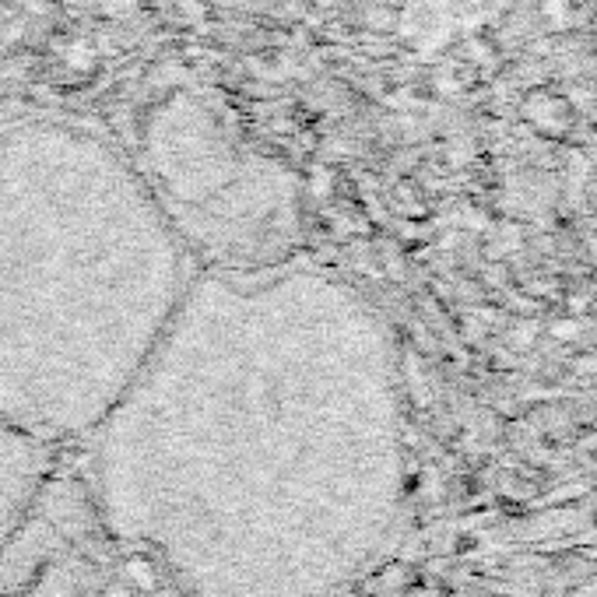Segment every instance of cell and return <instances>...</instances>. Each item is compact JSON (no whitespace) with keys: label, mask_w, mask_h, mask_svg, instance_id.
<instances>
[{"label":"cell","mask_w":597,"mask_h":597,"mask_svg":"<svg viewBox=\"0 0 597 597\" xmlns=\"http://www.w3.org/2000/svg\"><path fill=\"white\" fill-rule=\"evenodd\" d=\"M102 467L211 597H320L401 496L397 348L370 298L303 264L201 267L102 422Z\"/></svg>","instance_id":"obj_1"},{"label":"cell","mask_w":597,"mask_h":597,"mask_svg":"<svg viewBox=\"0 0 597 597\" xmlns=\"http://www.w3.org/2000/svg\"><path fill=\"white\" fill-rule=\"evenodd\" d=\"M201 271L141 162L78 123L0 131V415L102 425Z\"/></svg>","instance_id":"obj_2"},{"label":"cell","mask_w":597,"mask_h":597,"mask_svg":"<svg viewBox=\"0 0 597 597\" xmlns=\"http://www.w3.org/2000/svg\"><path fill=\"white\" fill-rule=\"evenodd\" d=\"M144 176L201 267L292 264L303 204L289 165L257 152L215 105L165 99L148 120Z\"/></svg>","instance_id":"obj_3"},{"label":"cell","mask_w":597,"mask_h":597,"mask_svg":"<svg viewBox=\"0 0 597 597\" xmlns=\"http://www.w3.org/2000/svg\"><path fill=\"white\" fill-rule=\"evenodd\" d=\"M127 573H134L141 587H152V569H148L144 563H131V566H127Z\"/></svg>","instance_id":"obj_4"}]
</instances>
